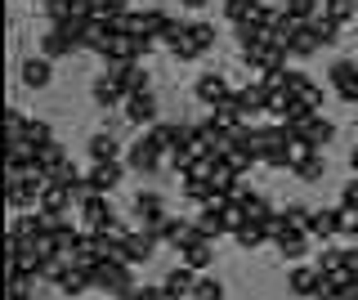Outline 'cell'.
I'll list each match as a JSON object with an SVG mask.
<instances>
[{
	"mask_svg": "<svg viewBox=\"0 0 358 300\" xmlns=\"http://www.w3.org/2000/svg\"><path fill=\"white\" fill-rule=\"evenodd\" d=\"M291 175H296L300 184H318L322 175H327V157H322V152H313V157H309V162H300Z\"/></svg>",
	"mask_w": 358,
	"mask_h": 300,
	"instance_id": "26",
	"label": "cell"
},
{
	"mask_svg": "<svg viewBox=\"0 0 358 300\" xmlns=\"http://www.w3.org/2000/svg\"><path fill=\"white\" fill-rule=\"evenodd\" d=\"M90 283L99 287V292H108V296H130L134 292V264L126 260H99L94 269H90Z\"/></svg>",
	"mask_w": 358,
	"mask_h": 300,
	"instance_id": "1",
	"label": "cell"
},
{
	"mask_svg": "<svg viewBox=\"0 0 358 300\" xmlns=\"http://www.w3.org/2000/svg\"><path fill=\"white\" fill-rule=\"evenodd\" d=\"M121 175H126V166H121V162H94L85 180H90V188H94V193H103V197H108L112 188L121 184Z\"/></svg>",
	"mask_w": 358,
	"mask_h": 300,
	"instance_id": "11",
	"label": "cell"
},
{
	"mask_svg": "<svg viewBox=\"0 0 358 300\" xmlns=\"http://www.w3.org/2000/svg\"><path fill=\"white\" fill-rule=\"evenodd\" d=\"M90 287H94V283H90V273H85V269H76V264H72V269H67V273H63V283H59V292H63L67 300H76V296H85V292H90Z\"/></svg>",
	"mask_w": 358,
	"mask_h": 300,
	"instance_id": "24",
	"label": "cell"
},
{
	"mask_svg": "<svg viewBox=\"0 0 358 300\" xmlns=\"http://www.w3.org/2000/svg\"><path fill=\"white\" fill-rule=\"evenodd\" d=\"M309 238H341V206H318L313 210Z\"/></svg>",
	"mask_w": 358,
	"mask_h": 300,
	"instance_id": "14",
	"label": "cell"
},
{
	"mask_svg": "<svg viewBox=\"0 0 358 300\" xmlns=\"http://www.w3.org/2000/svg\"><path fill=\"white\" fill-rule=\"evenodd\" d=\"M54 59H27L22 63V85H27V90H45V85H50V76H54V68H50Z\"/></svg>",
	"mask_w": 358,
	"mask_h": 300,
	"instance_id": "20",
	"label": "cell"
},
{
	"mask_svg": "<svg viewBox=\"0 0 358 300\" xmlns=\"http://www.w3.org/2000/svg\"><path fill=\"white\" fill-rule=\"evenodd\" d=\"M341 206H345V210H358V175L341 188Z\"/></svg>",
	"mask_w": 358,
	"mask_h": 300,
	"instance_id": "43",
	"label": "cell"
},
{
	"mask_svg": "<svg viewBox=\"0 0 358 300\" xmlns=\"http://www.w3.org/2000/svg\"><path fill=\"white\" fill-rule=\"evenodd\" d=\"M50 139H54V130L45 126V121H36V117H27V148L36 152L41 143H50Z\"/></svg>",
	"mask_w": 358,
	"mask_h": 300,
	"instance_id": "39",
	"label": "cell"
},
{
	"mask_svg": "<svg viewBox=\"0 0 358 300\" xmlns=\"http://www.w3.org/2000/svg\"><path fill=\"white\" fill-rule=\"evenodd\" d=\"M45 14H50L54 27L67 23V18H72V0H45Z\"/></svg>",
	"mask_w": 358,
	"mask_h": 300,
	"instance_id": "41",
	"label": "cell"
},
{
	"mask_svg": "<svg viewBox=\"0 0 358 300\" xmlns=\"http://www.w3.org/2000/svg\"><path fill=\"white\" fill-rule=\"evenodd\" d=\"M126 166H130V171H139V175H157L166 166V152L143 135L139 143H130V148H126Z\"/></svg>",
	"mask_w": 358,
	"mask_h": 300,
	"instance_id": "4",
	"label": "cell"
},
{
	"mask_svg": "<svg viewBox=\"0 0 358 300\" xmlns=\"http://www.w3.org/2000/svg\"><path fill=\"white\" fill-rule=\"evenodd\" d=\"M318 264H300V269H291L287 273V287H291V292H296V296H309L313 300V292H318Z\"/></svg>",
	"mask_w": 358,
	"mask_h": 300,
	"instance_id": "19",
	"label": "cell"
},
{
	"mask_svg": "<svg viewBox=\"0 0 358 300\" xmlns=\"http://www.w3.org/2000/svg\"><path fill=\"white\" fill-rule=\"evenodd\" d=\"M327 81L336 85V94H341L345 103H358V63H350V59L331 63V68H327Z\"/></svg>",
	"mask_w": 358,
	"mask_h": 300,
	"instance_id": "5",
	"label": "cell"
},
{
	"mask_svg": "<svg viewBox=\"0 0 358 300\" xmlns=\"http://www.w3.org/2000/svg\"><path fill=\"white\" fill-rule=\"evenodd\" d=\"M157 247H162V242H157L148 229H143V233H130V238H126V264H148Z\"/></svg>",
	"mask_w": 358,
	"mask_h": 300,
	"instance_id": "16",
	"label": "cell"
},
{
	"mask_svg": "<svg viewBox=\"0 0 358 300\" xmlns=\"http://www.w3.org/2000/svg\"><path fill=\"white\" fill-rule=\"evenodd\" d=\"M282 220H287V229H300V233H309V220H313V210H309V206H300V202H291V206H282Z\"/></svg>",
	"mask_w": 358,
	"mask_h": 300,
	"instance_id": "33",
	"label": "cell"
},
{
	"mask_svg": "<svg viewBox=\"0 0 358 300\" xmlns=\"http://www.w3.org/2000/svg\"><path fill=\"white\" fill-rule=\"evenodd\" d=\"M134 215L143 220V229H148V224H157L162 215H171V210H166V197H162V193H139V197H134Z\"/></svg>",
	"mask_w": 358,
	"mask_h": 300,
	"instance_id": "18",
	"label": "cell"
},
{
	"mask_svg": "<svg viewBox=\"0 0 358 300\" xmlns=\"http://www.w3.org/2000/svg\"><path fill=\"white\" fill-rule=\"evenodd\" d=\"M318 273H350V269H345V251L327 247V251L318 255Z\"/></svg>",
	"mask_w": 358,
	"mask_h": 300,
	"instance_id": "40",
	"label": "cell"
},
{
	"mask_svg": "<svg viewBox=\"0 0 358 300\" xmlns=\"http://www.w3.org/2000/svg\"><path fill=\"white\" fill-rule=\"evenodd\" d=\"M268 94H273V90H268V85H264V81H251V85H246V90H238V103H242V117H246V121H251V117H260V113H268Z\"/></svg>",
	"mask_w": 358,
	"mask_h": 300,
	"instance_id": "13",
	"label": "cell"
},
{
	"mask_svg": "<svg viewBox=\"0 0 358 300\" xmlns=\"http://www.w3.org/2000/svg\"><path fill=\"white\" fill-rule=\"evenodd\" d=\"M210 45H215V27H210V23H188V31L175 41L171 54H175L179 63H193V59H201Z\"/></svg>",
	"mask_w": 358,
	"mask_h": 300,
	"instance_id": "2",
	"label": "cell"
},
{
	"mask_svg": "<svg viewBox=\"0 0 358 300\" xmlns=\"http://www.w3.org/2000/svg\"><path fill=\"white\" fill-rule=\"evenodd\" d=\"M193 94H197V103H206V108H215V103H224V99H233L229 81H224L220 72H206V76H197Z\"/></svg>",
	"mask_w": 358,
	"mask_h": 300,
	"instance_id": "9",
	"label": "cell"
},
{
	"mask_svg": "<svg viewBox=\"0 0 358 300\" xmlns=\"http://www.w3.org/2000/svg\"><path fill=\"white\" fill-rule=\"evenodd\" d=\"M179 264L206 273L210 264H215V238H197V242H188V247H179Z\"/></svg>",
	"mask_w": 358,
	"mask_h": 300,
	"instance_id": "7",
	"label": "cell"
},
{
	"mask_svg": "<svg viewBox=\"0 0 358 300\" xmlns=\"http://www.w3.org/2000/svg\"><path fill=\"white\" fill-rule=\"evenodd\" d=\"M224 18H229L233 27L251 23V18H255V0H224Z\"/></svg>",
	"mask_w": 358,
	"mask_h": 300,
	"instance_id": "30",
	"label": "cell"
},
{
	"mask_svg": "<svg viewBox=\"0 0 358 300\" xmlns=\"http://www.w3.org/2000/svg\"><path fill=\"white\" fill-rule=\"evenodd\" d=\"M112 220H117V210L108 206V197H103V193H90L85 202H76V224H81L85 233H99V229H108Z\"/></svg>",
	"mask_w": 358,
	"mask_h": 300,
	"instance_id": "3",
	"label": "cell"
},
{
	"mask_svg": "<svg viewBox=\"0 0 358 300\" xmlns=\"http://www.w3.org/2000/svg\"><path fill=\"white\" fill-rule=\"evenodd\" d=\"M72 202H76L72 188H63V184H54V180L41 193V210H45V215H72Z\"/></svg>",
	"mask_w": 358,
	"mask_h": 300,
	"instance_id": "15",
	"label": "cell"
},
{
	"mask_svg": "<svg viewBox=\"0 0 358 300\" xmlns=\"http://www.w3.org/2000/svg\"><path fill=\"white\" fill-rule=\"evenodd\" d=\"M188 300H224V283L220 278H197V287H193Z\"/></svg>",
	"mask_w": 358,
	"mask_h": 300,
	"instance_id": "37",
	"label": "cell"
},
{
	"mask_svg": "<svg viewBox=\"0 0 358 300\" xmlns=\"http://www.w3.org/2000/svg\"><path fill=\"white\" fill-rule=\"evenodd\" d=\"M103 72H112L121 85H126V94H139V90H152L148 72H143V63H108Z\"/></svg>",
	"mask_w": 358,
	"mask_h": 300,
	"instance_id": "10",
	"label": "cell"
},
{
	"mask_svg": "<svg viewBox=\"0 0 358 300\" xmlns=\"http://www.w3.org/2000/svg\"><path fill=\"white\" fill-rule=\"evenodd\" d=\"M90 157H94V162H121V143H117V135H112V130H99V135L90 139Z\"/></svg>",
	"mask_w": 358,
	"mask_h": 300,
	"instance_id": "21",
	"label": "cell"
},
{
	"mask_svg": "<svg viewBox=\"0 0 358 300\" xmlns=\"http://www.w3.org/2000/svg\"><path fill=\"white\" fill-rule=\"evenodd\" d=\"M224 162H229V166H233V171H238V175H246V171H251V166L260 162V157H255L251 148H242V143H233V152H229V157H224Z\"/></svg>",
	"mask_w": 358,
	"mask_h": 300,
	"instance_id": "38",
	"label": "cell"
},
{
	"mask_svg": "<svg viewBox=\"0 0 358 300\" xmlns=\"http://www.w3.org/2000/svg\"><path fill=\"white\" fill-rule=\"evenodd\" d=\"M179 5H188V9H206L210 0H179Z\"/></svg>",
	"mask_w": 358,
	"mask_h": 300,
	"instance_id": "45",
	"label": "cell"
},
{
	"mask_svg": "<svg viewBox=\"0 0 358 300\" xmlns=\"http://www.w3.org/2000/svg\"><path fill=\"white\" fill-rule=\"evenodd\" d=\"M282 9H287L291 18H296V23H313V18L327 9V0H287Z\"/></svg>",
	"mask_w": 358,
	"mask_h": 300,
	"instance_id": "25",
	"label": "cell"
},
{
	"mask_svg": "<svg viewBox=\"0 0 358 300\" xmlns=\"http://www.w3.org/2000/svg\"><path fill=\"white\" fill-rule=\"evenodd\" d=\"M179 180H184V197H188V202H197V206L215 193V184H210V180H197V175H179Z\"/></svg>",
	"mask_w": 358,
	"mask_h": 300,
	"instance_id": "32",
	"label": "cell"
},
{
	"mask_svg": "<svg viewBox=\"0 0 358 300\" xmlns=\"http://www.w3.org/2000/svg\"><path fill=\"white\" fill-rule=\"evenodd\" d=\"M121 108H126V121H130V126H157V94L152 90L130 94Z\"/></svg>",
	"mask_w": 358,
	"mask_h": 300,
	"instance_id": "6",
	"label": "cell"
},
{
	"mask_svg": "<svg viewBox=\"0 0 358 300\" xmlns=\"http://www.w3.org/2000/svg\"><path fill=\"white\" fill-rule=\"evenodd\" d=\"M41 5H45V0H41Z\"/></svg>",
	"mask_w": 358,
	"mask_h": 300,
	"instance_id": "47",
	"label": "cell"
},
{
	"mask_svg": "<svg viewBox=\"0 0 358 300\" xmlns=\"http://www.w3.org/2000/svg\"><path fill=\"white\" fill-rule=\"evenodd\" d=\"M162 283H166V292H171L175 300H188V296H193V287H197V269H188V264H175V269L166 273Z\"/></svg>",
	"mask_w": 358,
	"mask_h": 300,
	"instance_id": "17",
	"label": "cell"
},
{
	"mask_svg": "<svg viewBox=\"0 0 358 300\" xmlns=\"http://www.w3.org/2000/svg\"><path fill=\"white\" fill-rule=\"evenodd\" d=\"M296 99H300V103H309L313 113H318V108H322V85H318V81H309V85H305V90H300Z\"/></svg>",
	"mask_w": 358,
	"mask_h": 300,
	"instance_id": "42",
	"label": "cell"
},
{
	"mask_svg": "<svg viewBox=\"0 0 358 300\" xmlns=\"http://www.w3.org/2000/svg\"><path fill=\"white\" fill-rule=\"evenodd\" d=\"M41 193H45V188L27 184V180H9V184H5L9 210H36V206H41Z\"/></svg>",
	"mask_w": 358,
	"mask_h": 300,
	"instance_id": "12",
	"label": "cell"
},
{
	"mask_svg": "<svg viewBox=\"0 0 358 300\" xmlns=\"http://www.w3.org/2000/svg\"><path fill=\"white\" fill-rule=\"evenodd\" d=\"M251 197H255V193H251L246 184H233V188H229V202H238V206H246Z\"/></svg>",
	"mask_w": 358,
	"mask_h": 300,
	"instance_id": "44",
	"label": "cell"
},
{
	"mask_svg": "<svg viewBox=\"0 0 358 300\" xmlns=\"http://www.w3.org/2000/svg\"><path fill=\"white\" fill-rule=\"evenodd\" d=\"M90 94H94V103L99 108H117V103H126V85H121L117 81V76H112V72H99L94 76V85H90Z\"/></svg>",
	"mask_w": 358,
	"mask_h": 300,
	"instance_id": "8",
	"label": "cell"
},
{
	"mask_svg": "<svg viewBox=\"0 0 358 300\" xmlns=\"http://www.w3.org/2000/svg\"><path fill=\"white\" fill-rule=\"evenodd\" d=\"M309 27H313V36H318V45H322V50L341 41V23H336V18H327V14H318Z\"/></svg>",
	"mask_w": 358,
	"mask_h": 300,
	"instance_id": "29",
	"label": "cell"
},
{
	"mask_svg": "<svg viewBox=\"0 0 358 300\" xmlns=\"http://www.w3.org/2000/svg\"><path fill=\"white\" fill-rule=\"evenodd\" d=\"M322 45H318V36H313V27L305 23L296 31V41H291V59H313V54H318Z\"/></svg>",
	"mask_w": 358,
	"mask_h": 300,
	"instance_id": "28",
	"label": "cell"
},
{
	"mask_svg": "<svg viewBox=\"0 0 358 300\" xmlns=\"http://www.w3.org/2000/svg\"><path fill=\"white\" fill-rule=\"evenodd\" d=\"M233 242H238L242 251H255V247H264V242H273V238H268V229H264V224H251V220H246V224L233 233Z\"/></svg>",
	"mask_w": 358,
	"mask_h": 300,
	"instance_id": "23",
	"label": "cell"
},
{
	"mask_svg": "<svg viewBox=\"0 0 358 300\" xmlns=\"http://www.w3.org/2000/svg\"><path fill=\"white\" fill-rule=\"evenodd\" d=\"M354 5H358V0H354Z\"/></svg>",
	"mask_w": 358,
	"mask_h": 300,
	"instance_id": "48",
	"label": "cell"
},
{
	"mask_svg": "<svg viewBox=\"0 0 358 300\" xmlns=\"http://www.w3.org/2000/svg\"><path fill=\"white\" fill-rule=\"evenodd\" d=\"M143 18H148V36H157V41H162L166 31L175 27V18L166 14V9H143Z\"/></svg>",
	"mask_w": 358,
	"mask_h": 300,
	"instance_id": "35",
	"label": "cell"
},
{
	"mask_svg": "<svg viewBox=\"0 0 358 300\" xmlns=\"http://www.w3.org/2000/svg\"><path fill=\"white\" fill-rule=\"evenodd\" d=\"M278 251H282V260H305V255H309V233L287 229L282 238H278Z\"/></svg>",
	"mask_w": 358,
	"mask_h": 300,
	"instance_id": "22",
	"label": "cell"
},
{
	"mask_svg": "<svg viewBox=\"0 0 358 300\" xmlns=\"http://www.w3.org/2000/svg\"><path fill=\"white\" fill-rule=\"evenodd\" d=\"M322 14H327V18H336V23H354V18H358V5H354V0H327V9H322Z\"/></svg>",
	"mask_w": 358,
	"mask_h": 300,
	"instance_id": "34",
	"label": "cell"
},
{
	"mask_svg": "<svg viewBox=\"0 0 358 300\" xmlns=\"http://www.w3.org/2000/svg\"><path fill=\"white\" fill-rule=\"evenodd\" d=\"M350 171H354V175H358V148H354V152H350Z\"/></svg>",
	"mask_w": 358,
	"mask_h": 300,
	"instance_id": "46",
	"label": "cell"
},
{
	"mask_svg": "<svg viewBox=\"0 0 358 300\" xmlns=\"http://www.w3.org/2000/svg\"><path fill=\"white\" fill-rule=\"evenodd\" d=\"M31 157H36V162L45 166V171L54 175V171H59V166L67 162V152H63V143H59V139H50V143H41V148L31 152Z\"/></svg>",
	"mask_w": 358,
	"mask_h": 300,
	"instance_id": "27",
	"label": "cell"
},
{
	"mask_svg": "<svg viewBox=\"0 0 358 300\" xmlns=\"http://www.w3.org/2000/svg\"><path fill=\"white\" fill-rule=\"evenodd\" d=\"M246 220H251V224H264V229H268V224H273V220H278V210L268 206L260 193H255L251 202H246Z\"/></svg>",
	"mask_w": 358,
	"mask_h": 300,
	"instance_id": "31",
	"label": "cell"
},
{
	"mask_svg": "<svg viewBox=\"0 0 358 300\" xmlns=\"http://www.w3.org/2000/svg\"><path fill=\"white\" fill-rule=\"evenodd\" d=\"M287 152H291V171H296V166H300V162H309L318 148H313L305 135H291V139H287Z\"/></svg>",
	"mask_w": 358,
	"mask_h": 300,
	"instance_id": "36",
	"label": "cell"
}]
</instances>
